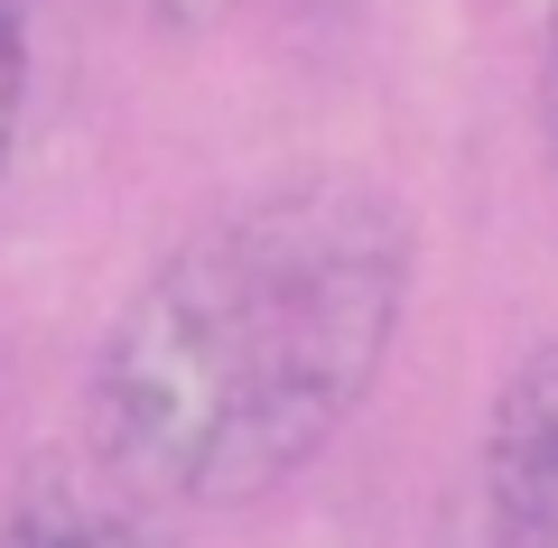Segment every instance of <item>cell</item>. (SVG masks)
<instances>
[{"label":"cell","mask_w":558,"mask_h":548,"mask_svg":"<svg viewBox=\"0 0 558 548\" xmlns=\"http://www.w3.org/2000/svg\"><path fill=\"white\" fill-rule=\"evenodd\" d=\"M0 548H149V529L140 492H121L94 455H28L0 502Z\"/></svg>","instance_id":"obj_3"},{"label":"cell","mask_w":558,"mask_h":548,"mask_svg":"<svg viewBox=\"0 0 558 548\" xmlns=\"http://www.w3.org/2000/svg\"><path fill=\"white\" fill-rule=\"evenodd\" d=\"M418 289V215L373 168H289L178 233L84 363V455L140 502L233 511L373 400Z\"/></svg>","instance_id":"obj_1"},{"label":"cell","mask_w":558,"mask_h":548,"mask_svg":"<svg viewBox=\"0 0 558 548\" xmlns=\"http://www.w3.org/2000/svg\"><path fill=\"white\" fill-rule=\"evenodd\" d=\"M28 84H38V38H28V0H0V196H10V168H20Z\"/></svg>","instance_id":"obj_4"},{"label":"cell","mask_w":558,"mask_h":548,"mask_svg":"<svg viewBox=\"0 0 558 548\" xmlns=\"http://www.w3.org/2000/svg\"><path fill=\"white\" fill-rule=\"evenodd\" d=\"M428 548H558V344L494 391Z\"/></svg>","instance_id":"obj_2"},{"label":"cell","mask_w":558,"mask_h":548,"mask_svg":"<svg viewBox=\"0 0 558 548\" xmlns=\"http://www.w3.org/2000/svg\"><path fill=\"white\" fill-rule=\"evenodd\" d=\"M539 121L558 139V0H549V47H539Z\"/></svg>","instance_id":"obj_5"}]
</instances>
